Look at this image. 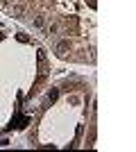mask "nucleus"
Wrapping results in <instances>:
<instances>
[{
    "label": "nucleus",
    "mask_w": 136,
    "mask_h": 152,
    "mask_svg": "<svg viewBox=\"0 0 136 152\" xmlns=\"http://www.w3.org/2000/svg\"><path fill=\"white\" fill-rule=\"evenodd\" d=\"M57 95H59V91H57V89H52L50 93H48V98H45V102H48V104H52V102L57 100Z\"/></svg>",
    "instance_id": "obj_1"
},
{
    "label": "nucleus",
    "mask_w": 136,
    "mask_h": 152,
    "mask_svg": "<svg viewBox=\"0 0 136 152\" xmlns=\"http://www.w3.org/2000/svg\"><path fill=\"white\" fill-rule=\"evenodd\" d=\"M34 25H36V27H43V18H41V16H39V18H34Z\"/></svg>",
    "instance_id": "obj_4"
},
{
    "label": "nucleus",
    "mask_w": 136,
    "mask_h": 152,
    "mask_svg": "<svg viewBox=\"0 0 136 152\" xmlns=\"http://www.w3.org/2000/svg\"><path fill=\"white\" fill-rule=\"evenodd\" d=\"M16 39H18L20 43H27V41H30V39H27V37H25V34H16Z\"/></svg>",
    "instance_id": "obj_3"
},
{
    "label": "nucleus",
    "mask_w": 136,
    "mask_h": 152,
    "mask_svg": "<svg viewBox=\"0 0 136 152\" xmlns=\"http://www.w3.org/2000/svg\"><path fill=\"white\" fill-rule=\"evenodd\" d=\"M57 50H59V55H66V50H68V43H66V41H61V43L57 45Z\"/></svg>",
    "instance_id": "obj_2"
},
{
    "label": "nucleus",
    "mask_w": 136,
    "mask_h": 152,
    "mask_svg": "<svg viewBox=\"0 0 136 152\" xmlns=\"http://www.w3.org/2000/svg\"><path fill=\"white\" fill-rule=\"evenodd\" d=\"M0 39H2V34H0Z\"/></svg>",
    "instance_id": "obj_5"
}]
</instances>
